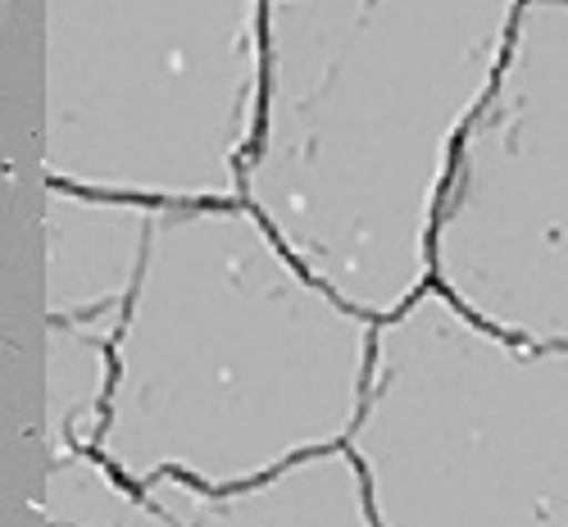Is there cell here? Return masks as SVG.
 I'll use <instances>...</instances> for the list:
<instances>
[{
	"label": "cell",
	"instance_id": "1",
	"mask_svg": "<svg viewBox=\"0 0 568 527\" xmlns=\"http://www.w3.org/2000/svg\"><path fill=\"white\" fill-rule=\"evenodd\" d=\"M518 0H273L260 37L251 214L318 286L387 318L433 273L459 132Z\"/></svg>",
	"mask_w": 568,
	"mask_h": 527
},
{
	"label": "cell",
	"instance_id": "2",
	"mask_svg": "<svg viewBox=\"0 0 568 527\" xmlns=\"http://www.w3.org/2000/svg\"><path fill=\"white\" fill-rule=\"evenodd\" d=\"M373 327L232 201L164 205L128 292L101 459L123 483L246 487L351 437Z\"/></svg>",
	"mask_w": 568,
	"mask_h": 527
},
{
	"label": "cell",
	"instance_id": "3",
	"mask_svg": "<svg viewBox=\"0 0 568 527\" xmlns=\"http://www.w3.org/2000/svg\"><path fill=\"white\" fill-rule=\"evenodd\" d=\"M346 442L373 527H568V346L418 292L373 332Z\"/></svg>",
	"mask_w": 568,
	"mask_h": 527
},
{
	"label": "cell",
	"instance_id": "4",
	"mask_svg": "<svg viewBox=\"0 0 568 527\" xmlns=\"http://www.w3.org/2000/svg\"><path fill=\"white\" fill-rule=\"evenodd\" d=\"M41 164L60 186L232 201L255 132V0H41Z\"/></svg>",
	"mask_w": 568,
	"mask_h": 527
},
{
	"label": "cell",
	"instance_id": "5",
	"mask_svg": "<svg viewBox=\"0 0 568 527\" xmlns=\"http://www.w3.org/2000/svg\"><path fill=\"white\" fill-rule=\"evenodd\" d=\"M437 292L532 346H568V6L518 0L433 223Z\"/></svg>",
	"mask_w": 568,
	"mask_h": 527
},
{
	"label": "cell",
	"instance_id": "6",
	"mask_svg": "<svg viewBox=\"0 0 568 527\" xmlns=\"http://www.w3.org/2000/svg\"><path fill=\"white\" fill-rule=\"evenodd\" d=\"M155 210L128 196L51 186L41 201V301L55 323L114 332Z\"/></svg>",
	"mask_w": 568,
	"mask_h": 527
},
{
	"label": "cell",
	"instance_id": "7",
	"mask_svg": "<svg viewBox=\"0 0 568 527\" xmlns=\"http://www.w3.org/2000/svg\"><path fill=\"white\" fill-rule=\"evenodd\" d=\"M173 527H373L351 450H314L246 487L205 491L178 477L141 487Z\"/></svg>",
	"mask_w": 568,
	"mask_h": 527
},
{
	"label": "cell",
	"instance_id": "8",
	"mask_svg": "<svg viewBox=\"0 0 568 527\" xmlns=\"http://www.w3.org/2000/svg\"><path fill=\"white\" fill-rule=\"evenodd\" d=\"M110 332L101 327H51L45 337V382H41V433L55 450L64 437L78 433V423L101 414L110 387Z\"/></svg>",
	"mask_w": 568,
	"mask_h": 527
},
{
	"label": "cell",
	"instance_id": "9",
	"mask_svg": "<svg viewBox=\"0 0 568 527\" xmlns=\"http://www.w3.org/2000/svg\"><path fill=\"white\" fill-rule=\"evenodd\" d=\"M564 6H568V0H564Z\"/></svg>",
	"mask_w": 568,
	"mask_h": 527
}]
</instances>
